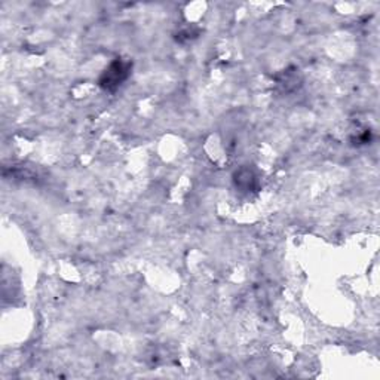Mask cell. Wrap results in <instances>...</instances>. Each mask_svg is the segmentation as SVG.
<instances>
[{
  "instance_id": "obj_1",
  "label": "cell",
  "mask_w": 380,
  "mask_h": 380,
  "mask_svg": "<svg viewBox=\"0 0 380 380\" xmlns=\"http://www.w3.org/2000/svg\"><path fill=\"white\" fill-rule=\"evenodd\" d=\"M130 68H131L130 63H123L121 60L113 61L106 68V72L102 73V76L100 79V85L105 89L118 88L123 82V80L128 77Z\"/></svg>"
}]
</instances>
